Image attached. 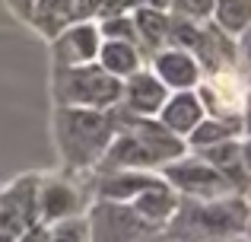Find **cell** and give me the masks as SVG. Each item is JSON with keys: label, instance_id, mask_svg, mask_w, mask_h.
Masks as SVG:
<instances>
[{"label": "cell", "instance_id": "obj_1", "mask_svg": "<svg viewBox=\"0 0 251 242\" xmlns=\"http://www.w3.org/2000/svg\"><path fill=\"white\" fill-rule=\"evenodd\" d=\"M57 93L70 106H92L102 108L121 99V80L105 74L96 61L80 64V67H61V80H57Z\"/></svg>", "mask_w": 251, "mask_h": 242}, {"label": "cell", "instance_id": "obj_2", "mask_svg": "<svg viewBox=\"0 0 251 242\" xmlns=\"http://www.w3.org/2000/svg\"><path fill=\"white\" fill-rule=\"evenodd\" d=\"M25 19L45 38H54L70 26L96 19V0H32Z\"/></svg>", "mask_w": 251, "mask_h": 242}, {"label": "cell", "instance_id": "obj_3", "mask_svg": "<svg viewBox=\"0 0 251 242\" xmlns=\"http://www.w3.org/2000/svg\"><path fill=\"white\" fill-rule=\"evenodd\" d=\"M61 128H64V147L74 153V160L96 156L108 137V121L96 112H83V108H64Z\"/></svg>", "mask_w": 251, "mask_h": 242}, {"label": "cell", "instance_id": "obj_4", "mask_svg": "<svg viewBox=\"0 0 251 242\" xmlns=\"http://www.w3.org/2000/svg\"><path fill=\"white\" fill-rule=\"evenodd\" d=\"M245 207L239 201L226 204H197L184 211L181 226H194V239H223L229 233H239L245 226Z\"/></svg>", "mask_w": 251, "mask_h": 242}, {"label": "cell", "instance_id": "obj_5", "mask_svg": "<svg viewBox=\"0 0 251 242\" xmlns=\"http://www.w3.org/2000/svg\"><path fill=\"white\" fill-rule=\"evenodd\" d=\"M51 42H54L57 67H80V64L96 61L102 35H99L96 19H89V23H76V26H70V29H64L61 35H54Z\"/></svg>", "mask_w": 251, "mask_h": 242}, {"label": "cell", "instance_id": "obj_6", "mask_svg": "<svg viewBox=\"0 0 251 242\" xmlns=\"http://www.w3.org/2000/svg\"><path fill=\"white\" fill-rule=\"evenodd\" d=\"M153 74L162 86L172 89H191L197 80H201V64L194 61V54H188L184 48H175V45H166V48L153 51Z\"/></svg>", "mask_w": 251, "mask_h": 242}, {"label": "cell", "instance_id": "obj_7", "mask_svg": "<svg viewBox=\"0 0 251 242\" xmlns=\"http://www.w3.org/2000/svg\"><path fill=\"white\" fill-rule=\"evenodd\" d=\"M130 19H134V29H137V45L140 51H159L169 45L172 35V16L169 10H159V6H137L130 10Z\"/></svg>", "mask_w": 251, "mask_h": 242}, {"label": "cell", "instance_id": "obj_8", "mask_svg": "<svg viewBox=\"0 0 251 242\" xmlns=\"http://www.w3.org/2000/svg\"><path fill=\"white\" fill-rule=\"evenodd\" d=\"M99 67L105 70V74L111 77H130L140 70L143 64V51L137 48V45L130 42H115V38H102V45H99V54H96Z\"/></svg>", "mask_w": 251, "mask_h": 242}, {"label": "cell", "instance_id": "obj_9", "mask_svg": "<svg viewBox=\"0 0 251 242\" xmlns=\"http://www.w3.org/2000/svg\"><path fill=\"white\" fill-rule=\"evenodd\" d=\"M121 93L127 96V106L134 112H159L166 102V86L156 80V74L137 70L127 77V83H121Z\"/></svg>", "mask_w": 251, "mask_h": 242}, {"label": "cell", "instance_id": "obj_10", "mask_svg": "<svg viewBox=\"0 0 251 242\" xmlns=\"http://www.w3.org/2000/svg\"><path fill=\"white\" fill-rule=\"evenodd\" d=\"M201 115H203L201 96L188 93V89H181L172 102H162V128L175 131V134H188V131H194L197 121H201Z\"/></svg>", "mask_w": 251, "mask_h": 242}, {"label": "cell", "instance_id": "obj_11", "mask_svg": "<svg viewBox=\"0 0 251 242\" xmlns=\"http://www.w3.org/2000/svg\"><path fill=\"white\" fill-rule=\"evenodd\" d=\"M169 179L175 182L178 188L191 194H201V198H210V194H223L226 191V179L223 172L216 169H207V166H178V169H169Z\"/></svg>", "mask_w": 251, "mask_h": 242}, {"label": "cell", "instance_id": "obj_12", "mask_svg": "<svg viewBox=\"0 0 251 242\" xmlns=\"http://www.w3.org/2000/svg\"><path fill=\"white\" fill-rule=\"evenodd\" d=\"M210 23L220 26L229 38H235L251 26V0H213Z\"/></svg>", "mask_w": 251, "mask_h": 242}, {"label": "cell", "instance_id": "obj_13", "mask_svg": "<svg viewBox=\"0 0 251 242\" xmlns=\"http://www.w3.org/2000/svg\"><path fill=\"white\" fill-rule=\"evenodd\" d=\"M166 10L181 23H207L213 16V0H169Z\"/></svg>", "mask_w": 251, "mask_h": 242}, {"label": "cell", "instance_id": "obj_14", "mask_svg": "<svg viewBox=\"0 0 251 242\" xmlns=\"http://www.w3.org/2000/svg\"><path fill=\"white\" fill-rule=\"evenodd\" d=\"M172 198L166 191H162L159 185H150L147 188V194H140V214L143 217H156V220H162V217H169L172 214Z\"/></svg>", "mask_w": 251, "mask_h": 242}, {"label": "cell", "instance_id": "obj_15", "mask_svg": "<svg viewBox=\"0 0 251 242\" xmlns=\"http://www.w3.org/2000/svg\"><path fill=\"white\" fill-rule=\"evenodd\" d=\"M74 207V194H70V188L64 185H48L42 194V211L48 214V217H64V214Z\"/></svg>", "mask_w": 251, "mask_h": 242}, {"label": "cell", "instance_id": "obj_16", "mask_svg": "<svg viewBox=\"0 0 251 242\" xmlns=\"http://www.w3.org/2000/svg\"><path fill=\"white\" fill-rule=\"evenodd\" d=\"M232 128H226V124H216V121H207V124H197L194 131V143H210V140H220V137H226Z\"/></svg>", "mask_w": 251, "mask_h": 242}, {"label": "cell", "instance_id": "obj_17", "mask_svg": "<svg viewBox=\"0 0 251 242\" xmlns=\"http://www.w3.org/2000/svg\"><path fill=\"white\" fill-rule=\"evenodd\" d=\"M235 61H239L242 67L251 70V26H248L245 32L235 35Z\"/></svg>", "mask_w": 251, "mask_h": 242}, {"label": "cell", "instance_id": "obj_18", "mask_svg": "<svg viewBox=\"0 0 251 242\" xmlns=\"http://www.w3.org/2000/svg\"><path fill=\"white\" fill-rule=\"evenodd\" d=\"M51 242H86V230L80 223H64L61 230L51 236Z\"/></svg>", "mask_w": 251, "mask_h": 242}, {"label": "cell", "instance_id": "obj_19", "mask_svg": "<svg viewBox=\"0 0 251 242\" xmlns=\"http://www.w3.org/2000/svg\"><path fill=\"white\" fill-rule=\"evenodd\" d=\"M19 242H48V230H32L25 239H19Z\"/></svg>", "mask_w": 251, "mask_h": 242}, {"label": "cell", "instance_id": "obj_20", "mask_svg": "<svg viewBox=\"0 0 251 242\" xmlns=\"http://www.w3.org/2000/svg\"><path fill=\"white\" fill-rule=\"evenodd\" d=\"M13 6H16L23 16H29V6H32V0H13Z\"/></svg>", "mask_w": 251, "mask_h": 242}, {"label": "cell", "instance_id": "obj_21", "mask_svg": "<svg viewBox=\"0 0 251 242\" xmlns=\"http://www.w3.org/2000/svg\"><path fill=\"white\" fill-rule=\"evenodd\" d=\"M245 124H248V131H251V96L245 99Z\"/></svg>", "mask_w": 251, "mask_h": 242}, {"label": "cell", "instance_id": "obj_22", "mask_svg": "<svg viewBox=\"0 0 251 242\" xmlns=\"http://www.w3.org/2000/svg\"><path fill=\"white\" fill-rule=\"evenodd\" d=\"M242 160H245L248 169H251V143H245V150H242Z\"/></svg>", "mask_w": 251, "mask_h": 242}]
</instances>
